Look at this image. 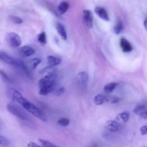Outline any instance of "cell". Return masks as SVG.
Segmentation results:
<instances>
[{
    "label": "cell",
    "instance_id": "obj_30",
    "mask_svg": "<svg viewBox=\"0 0 147 147\" xmlns=\"http://www.w3.org/2000/svg\"><path fill=\"white\" fill-rule=\"evenodd\" d=\"M27 147H43V146H40V145L34 143V142H29L28 144H27Z\"/></svg>",
    "mask_w": 147,
    "mask_h": 147
},
{
    "label": "cell",
    "instance_id": "obj_14",
    "mask_svg": "<svg viewBox=\"0 0 147 147\" xmlns=\"http://www.w3.org/2000/svg\"><path fill=\"white\" fill-rule=\"evenodd\" d=\"M120 46L124 53H130L133 50L131 44L126 38H121L120 40Z\"/></svg>",
    "mask_w": 147,
    "mask_h": 147
},
{
    "label": "cell",
    "instance_id": "obj_25",
    "mask_svg": "<svg viewBox=\"0 0 147 147\" xmlns=\"http://www.w3.org/2000/svg\"><path fill=\"white\" fill-rule=\"evenodd\" d=\"M0 76H1V77L2 78V79L4 81L7 82V83H12V80L10 78L9 76H7V74H6L2 70H0Z\"/></svg>",
    "mask_w": 147,
    "mask_h": 147
},
{
    "label": "cell",
    "instance_id": "obj_18",
    "mask_svg": "<svg viewBox=\"0 0 147 147\" xmlns=\"http://www.w3.org/2000/svg\"><path fill=\"white\" fill-rule=\"evenodd\" d=\"M119 117L120 118L121 120L124 123H126V122L129 121V117H130V114L129 113V112L127 111H123L122 113H119Z\"/></svg>",
    "mask_w": 147,
    "mask_h": 147
},
{
    "label": "cell",
    "instance_id": "obj_4",
    "mask_svg": "<svg viewBox=\"0 0 147 147\" xmlns=\"http://www.w3.org/2000/svg\"><path fill=\"white\" fill-rule=\"evenodd\" d=\"M6 41L11 47H18L21 45V37L15 32H9L6 35Z\"/></svg>",
    "mask_w": 147,
    "mask_h": 147
},
{
    "label": "cell",
    "instance_id": "obj_24",
    "mask_svg": "<svg viewBox=\"0 0 147 147\" xmlns=\"http://www.w3.org/2000/svg\"><path fill=\"white\" fill-rule=\"evenodd\" d=\"M9 18H10V20H11L14 24H20L23 22L22 19L20 18V17H17V16H10Z\"/></svg>",
    "mask_w": 147,
    "mask_h": 147
},
{
    "label": "cell",
    "instance_id": "obj_11",
    "mask_svg": "<svg viewBox=\"0 0 147 147\" xmlns=\"http://www.w3.org/2000/svg\"><path fill=\"white\" fill-rule=\"evenodd\" d=\"M134 113L135 114L137 115V116L142 117V119H147L146 107L144 105H140V106H136L134 109Z\"/></svg>",
    "mask_w": 147,
    "mask_h": 147
},
{
    "label": "cell",
    "instance_id": "obj_29",
    "mask_svg": "<svg viewBox=\"0 0 147 147\" xmlns=\"http://www.w3.org/2000/svg\"><path fill=\"white\" fill-rule=\"evenodd\" d=\"M140 132L142 136H145L147 134V126H143L140 128Z\"/></svg>",
    "mask_w": 147,
    "mask_h": 147
},
{
    "label": "cell",
    "instance_id": "obj_13",
    "mask_svg": "<svg viewBox=\"0 0 147 147\" xmlns=\"http://www.w3.org/2000/svg\"><path fill=\"white\" fill-rule=\"evenodd\" d=\"M56 30H57V33L60 35V37L63 39V40H66L67 38V31L65 30V27H64L63 24L60 22H57L55 24Z\"/></svg>",
    "mask_w": 147,
    "mask_h": 147
},
{
    "label": "cell",
    "instance_id": "obj_31",
    "mask_svg": "<svg viewBox=\"0 0 147 147\" xmlns=\"http://www.w3.org/2000/svg\"><path fill=\"white\" fill-rule=\"evenodd\" d=\"M144 24L145 29H146V19H145L144 22Z\"/></svg>",
    "mask_w": 147,
    "mask_h": 147
},
{
    "label": "cell",
    "instance_id": "obj_21",
    "mask_svg": "<svg viewBox=\"0 0 147 147\" xmlns=\"http://www.w3.org/2000/svg\"><path fill=\"white\" fill-rule=\"evenodd\" d=\"M39 142H40L42 146L43 147H58L56 146V145H55L54 144L52 143V142L47 140H44V139H39Z\"/></svg>",
    "mask_w": 147,
    "mask_h": 147
},
{
    "label": "cell",
    "instance_id": "obj_32",
    "mask_svg": "<svg viewBox=\"0 0 147 147\" xmlns=\"http://www.w3.org/2000/svg\"><path fill=\"white\" fill-rule=\"evenodd\" d=\"M89 147H97V146H96V144H93V145H92V146H89Z\"/></svg>",
    "mask_w": 147,
    "mask_h": 147
},
{
    "label": "cell",
    "instance_id": "obj_8",
    "mask_svg": "<svg viewBox=\"0 0 147 147\" xmlns=\"http://www.w3.org/2000/svg\"><path fill=\"white\" fill-rule=\"evenodd\" d=\"M34 53H35V50L30 46H23L20 49V55L23 57H30V56L33 55Z\"/></svg>",
    "mask_w": 147,
    "mask_h": 147
},
{
    "label": "cell",
    "instance_id": "obj_15",
    "mask_svg": "<svg viewBox=\"0 0 147 147\" xmlns=\"http://www.w3.org/2000/svg\"><path fill=\"white\" fill-rule=\"evenodd\" d=\"M106 99H107V96L105 95L98 94L93 98V102L97 106H100V105L103 104L105 102H106Z\"/></svg>",
    "mask_w": 147,
    "mask_h": 147
},
{
    "label": "cell",
    "instance_id": "obj_12",
    "mask_svg": "<svg viewBox=\"0 0 147 147\" xmlns=\"http://www.w3.org/2000/svg\"><path fill=\"white\" fill-rule=\"evenodd\" d=\"M105 127L110 131L116 132L120 129V125L116 121L110 120L106 122L105 124Z\"/></svg>",
    "mask_w": 147,
    "mask_h": 147
},
{
    "label": "cell",
    "instance_id": "obj_19",
    "mask_svg": "<svg viewBox=\"0 0 147 147\" xmlns=\"http://www.w3.org/2000/svg\"><path fill=\"white\" fill-rule=\"evenodd\" d=\"M123 23H122L121 21H119L114 27V32L115 34H119L123 31Z\"/></svg>",
    "mask_w": 147,
    "mask_h": 147
},
{
    "label": "cell",
    "instance_id": "obj_1",
    "mask_svg": "<svg viewBox=\"0 0 147 147\" xmlns=\"http://www.w3.org/2000/svg\"><path fill=\"white\" fill-rule=\"evenodd\" d=\"M9 93L13 100L20 103L27 111L32 114L34 117L37 118V119L42 121H47V118H46L44 113L39 108H37L35 105H34L32 103L29 101L27 99H26L21 94L20 92H19L16 89L10 88Z\"/></svg>",
    "mask_w": 147,
    "mask_h": 147
},
{
    "label": "cell",
    "instance_id": "obj_26",
    "mask_svg": "<svg viewBox=\"0 0 147 147\" xmlns=\"http://www.w3.org/2000/svg\"><path fill=\"white\" fill-rule=\"evenodd\" d=\"M119 101V98L116 97V96H107V99H106V102H109L111 103H116Z\"/></svg>",
    "mask_w": 147,
    "mask_h": 147
},
{
    "label": "cell",
    "instance_id": "obj_22",
    "mask_svg": "<svg viewBox=\"0 0 147 147\" xmlns=\"http://www.w3.org/2000/svg\"><path fill=\"white\" fill-rule=\"evenodd\" d=\"M40 63H41V60H40V58L35 57V58L32 59V60H30V64H31L32 69L34 70V69L40 65Z\"/></svg>",
    "mask_w": 147,
    "mask_h": 147
},
{
    "label": "cell",
    "instance_id": "obj_20",
    "mask_svg": "<svg viewBox=\"0 0 147 147\" xmlns=\"http://www.w3.org/2000/svg\"><path fill=\"white\" fill-rule=\"evenodd\" d=\"M37 40L40 42L41 44H46L47 43V37H46V34L45 32H42L40 34H39V35L37 36Z\"/></svg>",
    "mask_w": 147,
    "mask_h": 147
},
{
    "label": "cell",
    "instance_id": "obj_9",
    "mask_svg": "<svg viewBox=\"0 0 147 147\" xmlns=\"http://www.w3.org/2000/svg\"><path fill=\"white\" fill-rule=\"evenodd\" d=\"M95 12H96V14L98 16L99 18L102 19V20L107 22H109V20H110L107 11H106L103 7H96V8H95Z\"/></svg>",
    "mask_w": 147,
    "mask_h": 147
},
{
    "label": "cell",
    "instance_id": "obj_7",
    "mask_svg": "<svg viewBox=\"0 0 147 147\" xmlns=\"http://www.w3.org/2000/svg\"><path fill=\"white\" fill-rule=\"evenodd\" d=\"M77 80L79 86L83 88L86 87L88 81V74L86 72H80L78 74Z\"/></svg>",
    "mask_w": 147,
    "mask_h": 147
},
{
    "label": "cell",
    "instance_id": "obj_2",
    "mask_svg": "<svg viewBox=\"0 0 147 147\" xmlns=\"http://www.w3.org/2000/svg\"><path fill=\"white\" fill-rule=\"evenodd\" d=\"M57 76L55 73H50L41 78L39 81L40 93L41 96H46L53 91L55 88Z\"/></svg>",
    "mask_w": 147,
    "mask_h": 147
},
{
    "label": "cell",
    "instance_id": "obj_5",
    "mask_svg": "<svg viewBox=\"0 0 147 147\" xmlns=\"http://www.w3.org/2000/svg\"><path fill=\"white\" fill-rule=\"evenodd\" d=\"M0 61L3 62L7 65H9L16 67L17 63V59L13 58L11 56L9 55L5 52L0 51Z\"/></svg>",
    "mask_w": 147,
    "mask_h": 147
},
{
    "label": "cell",
    "instance_id": "obj_16",
    "mask_svg": "<svg viewBox=\"0 0 147 147\" xmlns=\"http://www.w3.org/2000/svg\"><path fill=\"white\" fill-rule=\"evenodd\" d=\"M118 83L116 82H111V83H109L108 84H106V86L103 88V91L106 93L108 94H110V93H113V90L116 89V88L118 86Z\"/></svg>",
    "mask_w": 147,
    "mask_h": 147
},
{
    "label": "cell",
    "instance_id": "obj_23",
    "mask_svg": "<svg viewBox=\"0 0 147 147\" xmlns=\"http://www.w3.org/2000/svg\"><path fill=\"white\" fill-rule=\"evenodd\" d=\"M57 123L63 127H66L70 124V120L68 119H66V118H62V119H59Z\"/></svg>",
    "mask_w": 147,
    "mask_h": 147
},
{
    "label": "cell",
    "instance_id": "obj_3",
    "mask_svg": "<svg viewBox=\"0 0 147 147\" xmlns=\"http://www.w3.org/2000/svg\"><path fill=\"white\" fill-rule=\"evenodd\" d=\"M7 109L11 114H12L13 116H17L20 119H22V120H27L28 119V116L26 114L25 112L23 110H22L20 108L17 107V106H14V105L9 104V103L7 106Z\"/></svg>",
    "mask_w": 147,
    "mask_h": 147
},
{
    "label": "cell",
    "instance_id": "obj_28",
    "mask_svg": "<svg viewBox=\"0 0 147 147\" xmlns=\"http://www.w3.org/2000/svg\"><path fill=\"white\" fill-rule=\"evenodd\" d=\"M65 92V88L61 87L60 88L57 89L56 90H55V95L57 96H60L62 94H63Z\"/></svg>",
    "mask_w": 147,
    "mask_h": 147
},
{
    "label": "cell",
    "instance_id": "obj_10",
    "mask_svg": "<svg viewBox=\"0 0 147 147\" xmlns=\"http://www.w3.org/2000/svg\"><path fill=\"white\" fill-rule=\"evenodd\" d=\"M47 67H50V68H53V67L60 65L61 63L62 60L60 57H55V56L53 55H49L47 57Z\"/></svg>",
    "mask_w": 147,
    "mask_h": 147
},
{
    "label": "cell",
    "instance_id": "obj_17",
    "mask_svg": "<svg viewBox=\"0 0 147 147\" xmlns=\"http://www.w3.org/2000/svg\"><path fill=\"white\" fill-rule=\"evenodd\" d=\"M70 5H69L68 2L67 1H62L60 4H59L58 7H57V10H58L59 13L60 14H63L68 10Z\"/></svg>",
    "mask_w": 147,
    "mask_h": 147
},
{
    "label": "cell",
    "instance_id": "obj_27",
    "mask_svg": "<svg viewBox=\"0 0 147 147\" xmlns=\"http://www.w3.org/2000/svg\"><path fill=\"white\" fill-rule=\"evenodd\" d=\"M9 144V142L8 139L7 138H5L4 136L0 135V145H2V146H7V145Z\"/></svg>",
    "mask_w": 147,
    "mask_h": 147
},
{
    "label": "cell",
    "instance_id": "obj_6",
    "mask_svg": "<svg viewBox=\"0 0 147 147\" xmlns=\"http://www.w3.org/2000/svg\"><path fill=\"white\" fill-rule=\"evenodd\" d=\"M83 19L86 25L88 28H92L93 27V14H92V12L90 10H83Z\"/></svg>",
    "mask_w": 147,
    "mask_h": 147
}]
</instances>
